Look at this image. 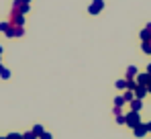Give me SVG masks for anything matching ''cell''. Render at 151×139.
I'll return each instance as SVG.
<instances>
[{
    "label": "cell",
    "instance_id": "obj_1",
    "mask_svg": "<svg viewBox=\"0 0 151 139\" xmlns=\"http://www.w3.org/2000/svg\"><path fill=\"white\" fill-rule=\"evenodd\" d=\"M125 125H129L131 129H135L137 125H141V117H139V113H135V111L127 113L125 115Z\"/></svg>",
    "mask_w": 151,
    "mask_h": 139
},
{
    "label": "cell",
    "instance_id": "obj_2",
    "mask_svg": "<svg viewBox=\"0 0 151 139\" xmlns=\"http://www.w3.org/2000/svg\"><path fill=\"white\" fill-rule=\"evenodd\" d=\"M4 35H6V37H23L25 31H23V27H14V25L8 23V29L4 31Z\"/></svg>",
    "mask_w": 151,
    "mask_h": 139
},
{
    "label": "cell",
    "instance_id": "obj_3",
    "mask_svg": "<svg viewBox=\"0 0 151 139\" xmlns=\"http://www.w3.org/2000/svg\"><path fill=\"white\" fill-rule=\"evenodd\" d=\"M8 23L14 25V27H23V25H25V17H23L21 12L12 10V12H10V21H8Z\"/></svg>",
    "mask_w": 151,
    "mask_h": 139
},
{
    "label": "cell",
    "instance_id": "obj_4",
    "mask_svg": "<svg viewBox=\"0 0 151 139\" xmlns=\"http://www.w3.org/2000/svg\"><path fill=\"white\" fill-rule=\"evenodd\" d=\"M102 8H104V0H92V4L88 6V12L98 14V12H102Z\"/></svg>",
    "mask_w": 151,
    "mask_h": 139
},
{
    "label": "cell",
    "instance_id": "obj_5",
    "mask_svg": "<svg viewBox=\"0 0 151 139\" xmlns=\"http://www.w3.org/2000/svg\"><path fill=\"white\" fill-rule=\"evenodd\" d=\"M135 80H137V84H139V86H145V88L151 84V76L147 74V72H145V74H137V78H135Z\"/></svg>",
    "mask_w": 151,
    "mask_h": 139
},
{
    "label": "cell",
    "instance_id": "obj_6",
    "mask_svg": "<svg viewBox=\"0 0 151 139\" xmlns=\"http://www.w3.org/2000/svg\"><path fill=\"white\" fill-rule=\"evenodd\" d=\"M12 10H17V12H21V14H27V12H29V4H25L23 0H14Z\"/></svg>",
    "mask_w": 151,
    "mask_h": 139
},
{
    "label": "cell",
    "instance_id": "obj_7",
    "mask_svg": "<svg viewBox=\"0 0 151 139\" xmlns=\"http://www.w3.org/2000/svg\"><path fill=\"white\" fill-rule=\"evenodd\" d=\"M133 131H135V137H143V135L147 133V123H141V125H137Z\"/></svg>",
    "mask_w": 151,
    "mask_h": 139
},
{
    "label": "cell",
    "instance_id": "obj_8",
    "mask_svg": "<svg viewBox=\"0 0 151 139\" xmlns=\"http://www.w3.org/2000/svg\"><path fill=\"white\" fill-rule=\"evenodd\" d=\"M133 92H135V98H139V100H141L143 96H147V88H145V86H139V84H137V88H135Z\"/></svg>",
    "mask_w": 151,
    "mask_h": 139
},
{
    "label": "cell",
    "instance_id": "obj_9",
    "mask_svg": "<svg viewBox=\"0 0 151 139\" xmlns=\"http://www.w3.org/2000/svg\"><path fill=\"white\" fill-rule=\"evenodd\" d=\"M129 104H131V111H135V113H139V111H141V106H143V100H139V98H135V100H131Z\"/></svg>",
    "mask_w": 151,
    "mask_h": 139
},
{
    "label": "cell",
    "instance_id": "obj_10",
    "mask_svg": "<svg viewBox=\"0 0 151 139\" xmlns=\"http://www.w3.org/2000/svg\"><path fill=\"white\" fill-rule=\"evenodd\" d=\"M141 39H143V41H149V39H151V23L141 31Z\"/></svg>",
    "mask_w": 151,
    "mask_h": 139
},
{
    "label": "cell",
    "instance_id": "obj_11",
    "mask_svg": "<svg viewBox=\"0 0 151 139\" xmlns=\"http://www.w3.org/2000/svg\"><path fill=\"white\" fill-rule=\"evenodd\" d=\"M137 74H139V72H137V68H135V66L127 68V80H135V78H137Z\"/></svg>",
    "mask_w": 151,
    "mask_h": 139
},
{
    "label": "cell",
    "instance_id": "obj_12",
    "mask_svg": "<svg viewBox=\"0 0 151 139\" xmlns=\"http://www.w3.org/2000/svg\"><path fill=\"white\" fill-rule=\"evenodd\" d=\"M43 133H45V131H43L41 125H35V127H33V135H35V137H41Z\"/></svg>",
    "mask_w": 151,
    "mask_h": 139
},
{
    "label": "cell",
    "instance_id": "obj_13",
    "mask_svg": "<svg viewBox=\"0 0 151 139\" xmlns=\"http://www.w3.org/2000/svg\"><path fill=\"white\" fill-rule=\"evenodd\" d=\"M125 102H127V100H125V96H123V94L114 98V106H119V109H123V104H125Z\"/></svg>",
    "mask_w": 151,
    "mask_h": 139
},
{
    "label": "cell",
    "instance_id": "obj_14",
    "mask_svg": "<svg viewBox=\"0 0 151 139\" xmlns=\"http://www.w3.org/2000/svg\"><path fill=\"white\" fill-rule=\"evenodd\" d=\"M123 96H125V100H127V102H131V100H135V92H133V90H127V92L123 94Z\"/></svg>",
    "mask_w": 151,
    "mask_h": 139
},
{
    "label": "cell",
    "instance_id": "obj_15",
    "mask_svg": "<svg viewBox=\"0 0 151 139\" xmlns=\"http://www.w3.org/2000/svg\"><path fill=\"white\" fill-rule=\"evenodd\" d=\"M137 88V80H127V90H135Z\"/></svg>",
    "mask_w": 151,
    "mask_h": 139
},
{
    "label": "cell",
    "instance_id": "obj_16",
    "mask_svg": "<svg viewBox=\"0 0 151 139\" xmlns=\"http://www.w3.org/2000/svg\"><path fill=\"white\" fill-rule=\"evenodd\" d=\"M141 49H143L145 53H151V41H143V45H141Z\"/></svg>",
    "mask_w": 151,
    "mask_h": 139
},
{
    "label": "cell",
    "instance_id": "obj_17",
    "mask_svg": "<svg viewBox=\"0 0 151 139\" xmlns=\"http://www.w3.org/2000/svg\"><path fill=\"white\" fill-rule=\"evenodd\" d=\"M0 78H2V80H8V78H10V70H2V72H0Z\"/></svg>",
    "mask_w": 151,
    "mask_h": 139
},
{
    "label": "cell",
    "instance_id": "obj_18",
    "mask_svg": "<svg viewBox=\"0 0 151 139\" xmlns=\"http://www.w3.org/2000/svg\"><path fill=\"white\" fill-rule=\"evenodd\" d=\"M116 88H119V90H125L127 88V80H119V82H116Z\"/></svg>",
    "mask_w": 151,
    "mask_h": 139
},
{
    "label": "cell",
    "instance_id": "obj_19",
    "mask_svg": "<svg viewBox=\"0 0 151 139\" xmlns=\"http://www.w3.org/2000/svg\"><path fill=\"white\" fill-rule=\"evenodd\" d=\"M6 139H23V135H21V133H8Z\"/></svg>",
    "mask_w": 151,
    "mask_h": 139
},
{
    "label": "cell",
    "instance_id": "obj_20",
    "mask_svg": "<svg viewBox=\"0 0 151 139\" xmlns=\"http://www.w3.org/2000/svg\"><path fill=\"white\" fill-rule=\"evenodd\" d=\"M116 123L119 125H125V113L123 115H116Z\"/></svg>",
    "mask_w": 151,
    "mask_h": 139
},
{
    "label": "cell",
    "instance_id": "obj_21",
    "mask_svg": "<svg viewBox=\"0 0 151 139\" xmlns=\"http://www.w3.org/2000/svg\"><path fill=\"white\" fill-rule=\"evenodd\" d=\"M23 139H37V137L33 135V131H29V133H25V135H23Z\"/></svg>",
    "mask_w": 151,
    "mask_h": 139
},
{
    "label": "cell",
    "instance_id": "obj_22",
    "mask_svg": "<svg viewBox=\"0 0 151 139\" xmlns=\"http://www.w3.org/2000/svg\"><path fill=\"white\" fill-rule=\"evenodd\" d=\"M6 29H8V23H0V31H2V33H4Z\"/></svg>",
    "mask_w": 151,
    "mask_h": 139
},
{
    "label": "cell",
    "instance_id": "obj_23",
    "mask_svg": "<svg viewBox=\"0 0 151 139\" xmlns=\"http://www.w3.org/2000/svg\"><path fill=\"white\" fill-rule=\"evenodd\" d=\"M41 139H51V133H47V131H45V133L41 135Z\"/></svg>",
    "mask_w": 151,
    "mask_h": 139
},
{
    "label": "cell",
    "instance_id": "obj_24",
    "mask_svg": "<svg viewBox=\"0 0 151 139\" xmlns=\"http://www.w3.org/2000/svg\"><path fill=\"white\" fill-rule=\"evenodd\" d=\"M147 74H149V76H151V64H149V66H147Z\"/></svg>",
    "mask_w": 151,
    "mask_h": 139
},
{
    "label": "cell",
    "instance_id": "obj_25",
    "mask_svg": "<svg viewBox=\"0 0 151 139\" xmlns=\"http://www.w3.org/2000/svg\"><path fill=\"white\" fill-rule=\"evenodd\" d=\"M147 131H149V133H151V123H147Z\"/></svg>",
    "mask_w": 151,
    "mask_h": 139
},
{
    "label": "cell",
    "instance_id": "obj_26",
    "mask_svg": "<svg viewBox=\"0 0 151 139\" xmlns=\"http://www.w3.org/2000/svg\"><path fill=\"white\" fill-rule=\"evenodd\" d=\"M147 92H149V94H151V84H149V86H147Z\"/></svg>",
    "mask_w": 151,
    "mask_h": 139
},
{
    "label": "cell",
    "instance_id": "obj_27",
    "mask_svg": "<svg viewBox=\"0 0 151 139\" xmlns=\"http://www.w3.org/2000/svg\"><path fill=\"white\" fill-rule=\"evenodd\" d=\"M23 2H25V4H29V2H31V0H23Z\"/></svg>",
    "mask_w": 151,
    "mask_h": 139
},
{
    "label": "cell",
    "instance_id": "obj_28",
    "mask_svg": "<svg viewBox=\"0 0 151 139\" xmlns=\"http://www.w3.org/2000/svg\"><path fill=\"white\" fill-rule=\"evenodd\" d=\"M2 70H4V68H2V64H0V72H2Z\"/></svg>",
    "mask_w": 151,
    "mask_h": 139
},
{
    "label": "cell",
    "instance_id": "obj_29",
    "mask_svg": "<svg viewBox=\"0 0 151 139\" xmlns=\"http://www.w3.org/2000/svg\"><path fill=\"white\" fill-rule=\"evenodd\" d=\"M0 55H2V47H0Z\"/></svg>",
    "mask_w": 151,
    "mask_h": 139
},
{
    "label": "cell",
    "instance_id": "obj_30",
    "mask_svg": "<svg viewBox=\"0 0 151 139\" xmlns=\"http://www.w3.org/2000/svg\"><path fill=\"white\" fill-rule=\"evenodd\" d=\"M0 139H6V137H0Z\"/></svg>",
    "mask_w": 151,
    "mask_h": 139
},
{
    "label": "cell",
    "instance_id": "obj_31",
    "mask_svg": "<svg viewBox=\"0 0 151 139\" xmlns=\"http://www.w3.org/2000/svg\"><path fill=\"white\" fill-rule=\"evenodd\" d=\"M149 41H151V39H149Z\"/></svg>",
    "mask_w": 151,
    "mask_h": 139
}]
</instances>
